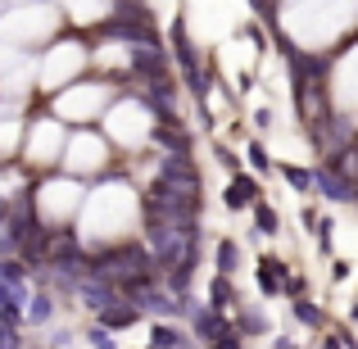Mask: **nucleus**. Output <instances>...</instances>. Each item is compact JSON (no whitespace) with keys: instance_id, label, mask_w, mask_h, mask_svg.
Returning a JSON list of instances; mask_svg holds the SVG:
<instances>
[{"instance_id":"obj_1","label":"nucleus","mask_w":358,"mask_h":349,"mask_svg":"<svg viewBox=\"0 0 358 349\" xmlns=\"http://www.w3.org/2000/svg\"><path fill=\"white\" fill-rule=\"evenodd\" d=\"M105 36L127 41V45H159L155 18H150V9H141V5H118V14L105 23Z\"/></svg>"},{"instance_id":"obj_2","label":"nucleus","mask_w":358,"mask_h":349,"mask_svg":"<svg viewBox=\"0 0 358 349\" xmlns=\"http://www.w3.org/2000/svg\"><path fill=\"white\" fill-rule=\"evenodd\" d=\"M313 195H322V200H331V204H350V200H358V182L345 177V173H336L331 164H317L313 168Z\"/></svg>"},{"instance_id":"obj_3","label":"nucleus","mask_w":358,"mask_h":349,"mask_svg":"<svg viewBox=\"0 0 358 349\" xmlns=\"http://www.w3.org/2000/svg\"><path fill=\"white\" fill-rule=\"evenodd\" d=\"M127 69L136 73V78H145V87H150V82H164L168 78V55L159 50V45H131Z\"/></svg>"},{"instance_id":"obj_4","label":"nucleus","mask_w":358,"mask_h":349,"mask_svg":"<svg viewBox=\"0 0 358 349\" xmlns=\"http://www.w3.org/2000/svg\"><path fill=\"white\" fill-rule=\"evenodd\" d=\"M150 349H200V341L182 322H150Z\"/></svg>"},{"instance_id":"obj_5","label":"nucleus","mask_w":358,"mask_h":349,"mask_svg":"<svg viewBox=\"0 0 358 349\" xmlns=\"http://www.w3.org/2000/svg\"><path fill=\"white\" fill-rule=\"evenodd\" d=\"M231 322H236V332L245 341H272V318L263 313L259 304H241L236 313H231Z\"/></svg>"},{"instance_id":"obj_6","label":"nucleus","mask_w":358,"mask_h":349,"mask_svg":"<svg viewBox=\"0 0 358 349\" xmlns=\"http://www.w3.org/2000/svg\"><path fill=\"white\" fill-rule=\"evenodd\" d=\"M141 318H145V313H141V308L131 304L127 295H122V299H114V304L105 308V313H96V322L109 327L114 336H122V332H131V327H141Z\"/></svg>"},{"instance_id":"obj_7","label":"nucleus","mask_w":358,"mask_h":349,"mask_svg":"<svg viewBox=\"0 0 358 349\" xmlns=\"http://www.w3.org/2000/svg\"><path fill=\"white\" fill-rule=\"evenodd\" d=\"M259 200H263V191H259V182H254L250 173H236L227 182V191H222V204H227V209H254Z\"/></svg>"},{"instance_id":"obj_8","label":"nucleus","mask_w":358,"mask_h":349,"mask_svg":"<svg viewBox=\"0 0 358 349\" xmlns=\"http://www.w3.org/2000/svg\"><path fill=\"white\" fill-rule=\"evenodd\" d=\"M254 277H259V290H263V295H286L290 268H286L281 259H272V254H263L259 268H254Z\"/></svg>"},{"instance_id":"obj_9","label":"nucleus","mask_w":358,"mask_h":349,"mask_svg":"<svg viewBox=\"0 0 358 349\" xmlns=\"http://www.w3.org/2000/svg\"><path fill=\"white\" fill-rule=\"evenodd\" d=\"M204 304L213 308V313H236L241 308V295H236V281L231 277H222V272H213V281H209V299H204Z\"/></svg>"},{"instance_id":"obj_10","label":"nucleus","mask_w":358,"mask_h":349,"mask_svg":"<svg viewBox=\"0 0 358 349\" xmlns=\"http://www.w3.org/2000/svg\"><path fill=\"white\" fill-rule=\"evenodd\" d=\"M150 141L164 145L168 155H191V136H186V127H182V122H173V118H164L159 127H150Z\"/></svg>"},{"instance_id":"obj_11","label":"nucleus","mask_w":358,"mask_h":349,"mask_svg":"<svg viewBox=\"0 0 358 349\" xmlns=\"http://www.w3.org/2000/svg\"><path fill=\"white\" fill-rule=\"evenodd\" d=\"M213 268H218L222 277H236L241 272V245L231 241V236H218V245H213Z\"/></svg>"},{"instance_id":"obj_12","label":"nucleus","mask_w":358,"mask_h":349,"mask_svg":"<svg viewBox=\"0 0 358 349\" xmlns=\"http://www.w3.org/2000/svg\"><path fill=\"white\" fill-rule=\"evenodd\" d=\"M290 318H295L299 327H308V332H327V313L313 304V299H290Z\"/></svg>"},{"instance_id":"obj_13","label":"nucleus","mask_w":358,"mask_h":349,"mask_svg":"<svg viewBox=\"0 0 358 349\" xmlns=\"http://www.w3.org/2000/svg\"><path fill=\"white\" fill-rule=\"evenodd\" d=\"M55 313H59V304H55L50 290H36V295H27V322H32V327H45Z\"/></svg>"},{"instance_id":"obj_14","label":"nucleus","mask_w":358,"mask_h":349,"mask_svg":"<svg viewBox=\"0 0 358 349\" xmlns=\"http://www.w3.org/2000/svg\"><path fill=\"white\" fill-rule=\"evenodd\" d=\"M254 227H259V236H277L281 232V218H277V209H272L268 200L254 204Z\"/></svg>"},{"instance_id":"obj_15","label":"nucleus","mask_w":358,"mask_h":349,"mask_svg":"<svg viewBox=\"0 0 358 349\" xmlns=\"http://www.w3.org/2000/svg\"><path fill=\"white\" fill-rule=\"evenodd\" d=\"M87 345H91V349H122V345H118V336L109 332V327H100V322H91V327H87Z\"/></svg>"},{"instance_id":"obj_16","label":"nucleus","mask_w":358,"mask_h":349,"mask_svg":"<svg viewBox=\"0 0 358 349\" xmlns=\"http://www.w3.org/2000/svg\"><path fill=\"white\" fill-rule=\"evenodd\" d=\"M281 177H286L295 191H304V195H313V168H281Z\"/></svg>"},{"instance_id":"obj_17","label":"nucleus","mask_w":358,"mask_h":349,"mask_svg":"<svg viewBox=\"0 0 358 349\" xmlns=\"http://www.w3.org/2000/svg\"><path fill=\"white\" fill-rule=\"evenodd\" d=\"M245 159H250V168H254V173H268V168H272V159H268V145H263V141H250Z\"/></svg>"},{"instance_id":"obj_18","label":"nucleus","mask_w":358,"mask_h":349,"mask_svg":"<svg viewBox=\"0 0 358 349\" xmlns=\"http://www.w3.org/2000/svg\"><path fill=\"white\" fill-rule=\"evenodd\" d=\"M23 332L18 327H9V322H0V349H23Z\"/></svg>"},{"instance_id":"obj_19","label":"nucleus","mask_w":358,"mask_h":349,"mask_svg":"<svg viewBox=\"0 0 358 349\" xmlns=\"http://www.w3.org/2000/svg\"><path fill=\"white\" fill-rule=\"evenodd\" d=\"M317 349H350V345H345V332H336V336H327V332H322V341H317Z\"/></svg>"},{"instance_id":"obj_20","label":"nucleus","mask_w":358,"mask_h":349,"mask_svg":"<svg viewBox=\"0 0 358 349\" xmlns=\"http://www.w3.org/2000/svg\"><path fill=\"white\" fill-rule=\"evenodd\" d=\"M254 127H263V131L272 127V109H268V105H259V109H254Z\"/></svg>"},{"instance_id":"obj_21","label":"nucleus","mask_w":358,"mask_h":349,"mask_svg":"<svg viewBox=\"0 0 358 349\" xmlns=\"http://www.w3.org/2000/svg\"><path fill=\"white\" fill-rule=\"evenodd\" d=\"M272 349H299V345L290 341V336H272Z\"/></svg>"},{"instance_id":"obj_22","label":"nucleus","mask_w":358,"mask_h":349,"mask_svg":"<svg viewBox=\"0 0 358 349\" xmlns=\"http://www.w3.org/2000/svg\"><path fill=\"white\" fill-rule=\"evenodd\" d=\"M350 318H354V322H358V304H354V308H350Z\"/></svg>"},{"instance_id":"obj_23","label":"nucleus","mask_w":358,"mask_h":349,"mask_svg":"<svg viewBox=\"0 0 358 349\" xmlns=\"http://www.w3.org/2000/svg\"><path fill=\"white\" fill-rule=\"evenodd\" d=\"M118 5H141V0H118Z\"/></svg>"}]
</instances>
